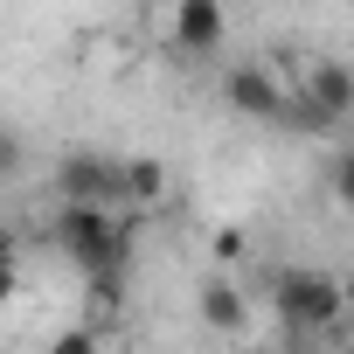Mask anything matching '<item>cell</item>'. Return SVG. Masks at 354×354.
<instances>
[{
    "mask_svg": "<svg viewBox=\"0 0 354 354\" xmlns=\"http://www.w3.org/2000/svg\"><path fill=\"white\" fill-rule=\"evenodd\" d=\"M49 236H56V250H63L84 278L118 271V264H125V243H132V230L118 223L111 202H63L56 223H49Z\"/></svg>",
    "mask_w": 354,
    "mask_h": 354,
    "instance_id": "1",
    "label": "cell"
},
{
    "mask_svg": "<svg viewBox=\"0 0 354 354\" xmlns=\"http://www.w3.org/2000/svg\"><path fill=\"white\" fill-rule=\"evenodd\" d=\"M292 84H299V111H292L299 132H333V125L354 118V63H340V56H306Z\"/></svg>",
    "mask_w": 354,
    "mask_h": 354,
    "instance_id": "2",
    "label": "cell"
},
{
    "mask_svg": "<svg viewBox=\"0 0 354 354\" xmlns=\"http://www.w3.org/2000/svg\"><path fill=\"white\" fill-rule=\"evenodd\" d=\"M271 299H278V319H285V326H299V333H319V326L347 319V292H340V278L306 271V264L278 271V278H271Z\"/></svg>",
    "mask_w": 354,
    "mask_h": 354,
    "instance_id": "3",
    "label": "cell"
},
{
    "mask_svg": "<svg viewBox=\"0 0 354 354\" xmlns=\"http://www.w3.org/2000/svg\"><path fill=\"white\" fill-rule=\"evenodd\" d=\"M223 97L236 118H257V125H292V111H299V84L271 63H236L223 77Z\"/></svg>",
    "mask_w": 354,
    "mask_h": 354,
    "instance_id": "4",
    "label": "cell"
},
{
    "mask_svg": "<svg viewBox=\"0 0 354 354\" xmlns=\"http://www.w3.org/2000/svg\"><path fill=\"white\" fill-rule=\"evenodd\" d=\"M56 195H63V202H111V209H125L118 160H104V153H70V160H56Z\"/></svg>",
    "mask_w": 354,
    "mask_h": 354,
    "instance_id": "5",
    "label": "cell"
},
{
    "mask_svg": "<svg viewBox=\"0 0 354 354\" xmlns=\"http://www.w3.org/2000/svg\"><path fill=\"white\" fill-rule=\"evenodd\" d=\"M167 35L181 56H216L223 35H230V8L223 0H174L167 8Z\"/></svg>",
    "mask_w": 354,
    "mask_h": 354,
    "instance_id": "6",
    "label": "cell"
},
{
    "mask_svg": "<svg viewBox=\"0 0 354 354\" xmlns=\"http://www.w3.org/2000/svg\"><path fill=\"white\" fill-rule=\"evenodd\" d=\"M118 181H125V209H160L167 202V160H153V153H132V160H118Z\"/></svg>",
    "mask_w": 354,
    "mask_h": 354,
    "instance_id": "7",
    "label": "cell"
},
{
    "mask_svg": "<svg viewBox=\"0 0 354 354\" xmlns=\"http://www.w3.org/2000/svg\"><path fill=\"white\" fill-rule=\"evenodd\" d=\"M202 319L216 326V333H243V319H250V306H243V292L236 285H202Z\"/></svg>",
    "mask_w": 354,
    "mask_h": 354,
    "instance_id": "8",
    "label": "cell"
},
{
    "mask_svg": "<svg viewBox=\"0 0 354 354\" xmlns=\"http://www.w3.org/2000/svg\"><path fill=\"white\" fill-rule=\"evenodd\" d=\"M209 250H216V264H236V257H250V230H243V223H223V230L209 236Z\"/></svg>",
    "mask_w": 354,
    "mask_h": 354,
    "instance_id": "9",
    "label": "cell"
},
{
    "mask_svg": "<svg viewBox=\"0 0 354 354\" xmlns=\"http://www.w3.org/2000/svg\"><path fill=\"white\" fill-rule=\"evenodd\" d=\"M333 202H340V209H354V146L333 160Z\"/></svg>",
    "mask_w": 354,
    "mask_h": 354,
    "instance_id": "10",
    "label": "cell"
},
{
    "mask_svg": "<svg viewBox=\"0 0 354 354\" xmlns=\"http://www.w3.org/2000/svg\"><path fill=\"white\" fill-rule=\"evenodd\" d=\"M91 347H97V333H91V326H70V333H56V340H49V354H91Z\"/></svg>",
    "mask_w": 354,
    "mask_h": 354,
    "instance_id": "11",
    "label": "cell"
},
{
    "mask_svg": "<svg viewBox=\"0 0 354 354\" xmlns=\"http://www.w3.org/2000/svg\"><path fill=\"white\" fill-rule=\"evenodd\" d=\"M340 292H347V319H354V271H347V278H340Z\"/></svg>",
    "mask_w": 354,
    "mask_h": 354,
    "instance_id": "12",
    "label": "cell"
}]
</instances>
